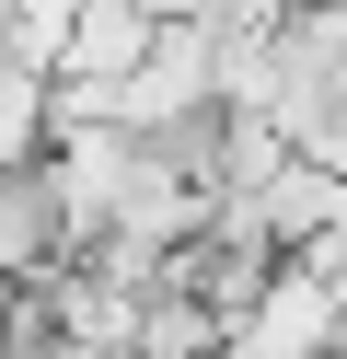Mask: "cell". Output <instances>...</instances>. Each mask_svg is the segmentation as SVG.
Segmentation results:
<instances>
[{
    "label": "cell",
    "mask_w": 347,
    "mask_h": 359,
    "mask_svg": "<svg viewBox=\"0 0 347 359\" xmlns=\"http://www.w3.org/2000/svg\"><path fill=\"white\" fill-rule=\"evenodd\" d=\"M151 47H162V24L139 12V0H81V12H69V47H58V81H93V93H116V81H128Z\"/></svg>",
    "instance_id": "obj_1"
},
{
    "label": "cell",
    "mask_w": 347,
    "mask_h": 359,
    "mask_svg": "<svg viewBox=\"0 0 347 359\" xmlns=\"http://www.w3.org/2000/svg\"><path fill=\"white\" fill-rule=\"evenodd\" d=\"M23 359H128V348H81V336H35Z\"/></svg>",
    "instance_id": "obj_2"
}]
</instances>
